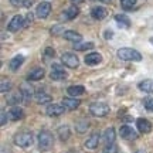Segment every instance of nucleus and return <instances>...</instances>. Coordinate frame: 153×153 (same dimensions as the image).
Masks as SVG:
<instances>
[{
    "instance_id": "nucleus-36",
    "label": "nucleus",
    "mask_w": 153,
    "mask_h": 153,
    "mask_svg": "<svg viewBox=\"0 0 153 153\" xmlns=\"http://www.w3.org/2000/svg\"><path fill=\"white\" fill-rule=\"evenodd\" d=\"M31 23H33V13H28L27 16L24 17V28L28 27Z\"/></svg>"
},
{
    "instance_id": "nucleus-18",
    "label": "nucleus",
    "mask_w": 153,
    "mask_h": 153,
    "mask_svg": "<svg viewBox=\"0 0 153 153\" xmlns=\"http://www.w3.org/2000/svg\"><path fill=\"white\" fill-rule=\"evenodd\" d=\"M115 22L120 28H129L131 27V20L126 14H116L115 16Z\"/></svg>"
},
{
    "instance_id": "nucleus-41",
    "label": "nucleus",
    "mask_w": 153,
    "mask_h": 153,
    "mask_svg": "<svg viewBox=\"0 0 153 153\" xmlns=\"http://www.w3.org/2000/svg\"><path fill=\"white\" fill-rule=\"evenodd\" d=\"M112 34H114L112 31H105V38H111L112 37Z\"/></svg>"
},
{
    "instance_id": "nucleus-21",
    "label": "nucleus",
    "mask_w": 153,
    "mask_h": 153,
    "mask_svg": "<svg viewBox=\"0 0 153 153\" xmlns=\"http://www.w3.org/2000/svg\"><path fill=\"white\" fill-rule=\"evenodd\" d=\"M23 62H24V57H23V55H16V57H13L10 60L9 68H10L11 71H17V70L23 65Z\"/></svg>"
},
{
    "instance_id": "nucleus-29",
    "label": "nucleus",
    "mask_w": 153,
    "mask_h": 153,
    "mask_svg": "<svg viewBox=\"0 0 153 153\" xmlns=\"http://www.w3.org/2000/svg\"><path fill=\"white\" fill-rule=\"evenodd\" d=\"M88 126H89V123H88L87 120H79V122L75 123V131L78 133H84V132H87Z\"/></svg>"
},
{
    "instance_id": "nucleus-25",
    "label": "nucleus",
    "mask_w": 153,
    "mask_h": 153,
    "mask_svg": "<svg viewBox=\"0 0 153 153\" xmlns=\"http://www.w3.org/2000/svg\"><path fill=\"white\" fill-rule=\"evenodd\" d=\"M23 109L20 106H13L10 111H9V116H10L11 120H20L23 118Z\"/></svg>"
},
{
    "instance_id": "nucleus-16",
    "label": "nucleus",
    "mask_w": 153,
    "mask_h": 153,
    "mask_svg": "<svg viewBox=\"0 0 153 153\" xmlns=\"http://www.w3.org/2000/svg\"><path fill=\"white\" fill-rule=\"evenodd\" d=\"M44 75H45L44 68H36V70L28 72L27 79L28 81H40V79H43L44 78Z\"/></svg>"
},
{
    "instance_id": "nucleus-1",
    "label": "nucleus",
    "mask_w": 153,
    "mask_h": 153,
    "mask_svg": "<svg viewBox=\"0 0 153 153\" xmlns=\"http://www.w3.org/2000/svg\"><path fill=\"white\" fill-rule=\"evenodd\" d=\"M37 142H38L40 150H44V152H45V150H50V149L53 148L54 137H53V135H51L48 131H41L37 136Z\"/></svg>"
},
{
    "instance_id": "nucleus-33",
    "label": "nucleus",
    "mask_w": 153,
    "mask_h": 153,
    "mask_svg": "<svg viewBox=\"0 0 153 153\" xmlns=\"http://www.w3.org/2000/svg\"><path fill=\"white\" fill-rule=\"evenodd\" d=\"M11 89V82L10 81H6V79H1V88H0V91L4 94L7 91H10Z\"/></svg>"
},
{
    "instance_id": "nucleus-3",
    "label": "nucleus",
    "mask_w": 153,
    "mask_h": 153,
    "mask_svg": "<svg viewBox=\"0 0 153 153\" xmlns=\"http://www.w3.org/2000/svg\"><path fill=\"white\" fill-rule=\"evenodd\" d=\"M13 140H14V143H16L17 146H20V148H28V146H31L33 145V133L31 132H19V133H16L14 135V137H13Z\"/></svg>"
},
{
    "instance_id": "nucleus-31",
    "label": "nucleus",
    "mask_w": 153,
    "mask_h": 153,
    "mask_svg": "<svg viewBox=\"0 0 153 153\" xmlns=\"http://www.w3.org/2000/svg\"><path fill=\"white\" fill-rule=\"evenodd\" d=\"M74 48L76 51H85V50H91L94 48V43H76L74 45Z\"/></svg>"
},
{
    "instance_id": "nucleus-7",
    "label": "nucleus",
    "mask_w": 153,
    "mask_h": 153,
    "mask_svg": "<svg viewBox=\"0 0 153 153\" xmlns=\"http://www.w3.org/2000/svg\"><path fill=\"white\" fill-rule=\"evenodd\" d=\"M61 62L65 67H68V68H76L78 64H79V60H78V57L75 54L65 53V54H62V57H61Z\"/></svg>"
},
{
    "instance_id": "nucleus-24",
    "label": "nucleus",
    "mask_w": 153,
    "mask_h": 153,
    "mask_svg": "<svg viewBox=\"0 0 153 153\" xmlns=\"http://www.w3.org/2000/svg\"><path fill=\"white\" fill-rule=\"evenodd\" d=\"M62 105L65 106L67 109L74 111L81 105V101H79V99H75V98H65V99H62Z\"/></svg>"
},
{
    "instance_id": "nucleus-40",
    "label": "nucleus",
    "mask_w": 153,
    "mask_h": 153,
    "mask_svg": "<svg viewBox=\"0 0 153 153\" xmlns=\"http://www.w3.org/2000/svg\"><path fill=\"white\" fill-rule=\"evenodd\" d=\"M10 3L14 7H19V6H23V0H10Z\"/></svg>"
},
{
    "instance_id": "nucleus-44",
    "label": "nucleus",
    "mask_w": 153,
    "mask_h": 153,
    "mask_svg": "<svg viewBox=\"0 0 153 153\" xmlns=\"http://www.w3.org/2000/svg\"><path fill=\"white\" fill-rule=\"evenodd\" d=\"M135 153H145L143 150H137V152H135Z\"/></svg>"
},
{
    "instance_id": "nucleus-35",
    "label": "nucleus",
    "mask_w": 153,
    "mask_h": 153,
    "mask_svg": "<svg viewBox=\"0 0 153 153\" xmlns=\"http://www.w3.org/2000/svg\"><path fill=\"white\" fill-rule=\"evenodd\" d=\"M143 105L149 112H153V98H146L143 101Z\"/></svg>"
},
{
    "instance_id": "nucleus-26",
    "label": "nucleus",
    "mask_w": 153,
    "mask_h": 153,
    "mask_svg": "<svg viewBox=\"0 0 153 153\" xmlns=\"http://www.w3.org/2000/svg\"><path fill=\"white\" fill-rule=\"evenodd\" d=\"M22 101H23L22 92H16L7 98V105H10V106H19V104H20Z\"/></svg>"
},
{
    "instance_id": "nucleus-42",
    "label": "nucleus",
    "mask_w": 153,
    "mask_h": 153,
    "mask_svg": "<svg viewBox=\"0 0 153 153\" xmlns=\"http://www.w3.org/2000/svg\"><path fill=\"white\" fill-rule=\"evenodd\" d=\"M82 1H84V0H71V3H74V4H79Z\"/></svg>"
},
{
    "instance_id": "nucleus-17",
    "label": "nucleus",
    "mask_w": 153,
    "mask_h": 153,
    "mask_svg": "<svg viewBox=\"0 0 153 153\" xmlns=\"http://www.w3.org/2000/svg\"><path fill=\"white\" fill-rule=\"evenodd\" d=\"M62 37L68 40V41H72V43H81L82 41V36L79 33H76V31H72V30H67L65 33L62 34Z\"/></svg>"
},
{
    "instance_id": "nucleus-23",
    "label": "nucleus",
    "mask_w": 153,
    "mask_h": 153,
    "mask_svg": "<svg viewBox=\"0 0 153 153\" xmlns=\"http://www.w3.org/2000/svg\"><path fill=\"white\" fill-rule=\"evenodd\" d=\"M115 137H116V133H115V129H114V128H108V129H105V131H104L102 140H104L106 145L114 143L115 142Z\"/></svg>"
},
{
    "instance_id": "nucleus-8",
    "label": "nucleus",
    "mask_w": 153,
    "mask_h": 153,
    "mask_svg": "<svg viewBox=\"0 0 153 153\" xmlns=\"http://www.w3.org/2000/svg\"><path fill=\"white\" fill-rule=\"evenodd\" d=\"M119 135H120V137H123L126 140H133V139L137 137V133L135 132V129H133L132 126H128V125L120 126Z\"/></svg>"
},
{
    "instance_id": "nucleus-28",
    "label": "nucleus",
    "mask_w": 153,
    "mask_h": 153,
    "mask_svg": "<svg viewBox=\"0 0 153 153\" xmlns=\"http://www.w3.org/2000/svg\"><path fill=\"white\" fill-rule=\"evenodd\" d=\"M139 89L143 91V92H152L153 91V81L152 79H145V81L139 82Z\"/></svg>"
},
{
    "instance_id": "nucleus-6",
    "label": "nucleus",
    "mask_w": 153,
    "mask_h": 153,
    "mask_svg": "<svg viewBox=\"0 0 153 153\" xmlns=\"http://www.w3.org/2000/svg\"><path fill=\"white\" fill-rule=\"evenodd\" d=\"M22 27H24V17L20 16V14H16V16L10 20V23L7 24V30H9L10 33H16V31H19Z\"/></svg>"
},
{
    "instance_id": "nucleus-22",
    "label": "nucleus",
    "mask_w": 153,
    "mask_h": 153,
    "mask_svg": "<svg viewBox=\"0 0 153 153\" xmlns=\"http://www.w3.org/2000/svg\"><path fill=\"white\" fill-rule=\"evenodd\" d=\"M57 133H58V137H60L61 142H65V140H68L70 136H71V129L67 125L60 126V128L57 129Z\"/></svg>"
},
{
    "instance_id": "nucleus-27",
    "label": "nucleus",
    "mask_w": 153,
    "mask_h": 153,
    "mask_svg": "<svg viewBox=\"0 0 153 153\" xmlns=\"http://www.w3.org/2000/svg\"><path fill=\"white\" fill-rule=\"evenodd\" d=\"M67 92H68V95H71V97H79V95H82V94L85 92V88L82 87V85H72V87H68Z\"/></svg>"
},
{
    "instance_id": "nucleus-10",
    "label": "nucleus",
    "mask_w": 153,
    "mask_h": 153,
    "mask_svg": "<svg viewBox=\"0 0 153 153\" xmlns=\"http://www.w3.org/2000/svg\"><path fill=\"white\" fill-rule=\"evenodd\" d=\"M78 14H79V9L76 6H71V7L65 9V10L61 13V19L64 22H70V20H74Z\"/></svg>"
},
{
    "instance_id": "nucleus-12",
    "label": "nucleus",
    "mask_w": 153,
    "mask_h": 153,
    "mask_svg": "<svg viewBox=\"0 0 153 153\" xmlns=\"http://www.w3.org/2000/svg\"><path fill=\"white\" fill-rule=\"evenodd\" d=\"M20 92L23 95V101L24 102H30V99L34 98V89L31 85H28V84H23L22 87H20Z\"/></svg>"
},
{
    "instance_id": "nucleus-19",
    "label": "nucleus",
    "mask_w": 153,
    "mask_h": 153,
    "mask_svg": "<svg viewBox=\"0 0 153 153\" xmlns=\"http://www.w3.org/2000/svg\"><path fill=\"white\" fill-rule=\"evenodd\" d=\"M34 98H36V101H37V104H48V102H51V95L50 94H47L45 91H38V92H36V95H34Z\"/></svg>"
},
{
    "instance_id": "nucleus-5",
    "label": "nucleus",
    "mask_w": 153,
    "mask_h": 153,
    "mask_svg": "<svg viewBox=\"0 0 153 153\" xmlns=\"http://www.w3.org/2000/svg\"><path fill=\"white\" fill-rule=\"evenodd\" d=\"M67 71L64 70V67L61 64H53L51 67V72H50V78L54 79V81H61V79H65L67 78Z\"/></svg>"
},
{
    "instance_id": "nucleus-11",
    "label": "nucleus",
    "mask_w": 153,
    "mask_h": 153,
    "mask_svg": "<svg viewBox=\"0 0 153 153\" xmlns=\"http://www.w3.org/2000/svg\"><path fill=\"white\" fill-rule=\"evenodd\" d=\"M67 108L62 104H51L47 106V115L48 116H60L64 114Z\"/></svg>"
},
{
    "instance_id": "nucleus-45",
    "label": "nucleus",
    "mask_w": 153,
    "mask_h": 153,
    "mask_svg": "<svg viewBox=\"0 0 153 153\" xmlns=\"http://www.w3.org/2000/svg\"><path fill=\"white\" fill-rule=\"evenodd\" d=\"M149 41H150V43H152V44H153V37H152V38H150V40H149Z\"/></svg>"
},
{
    "instance_id": "nucleus-30",
    "label": "nucleus",
    "mask_w": 153,
    "mask_h": 153,
    "mask_svg": "<svg viewBox=\"0 0 153 153\" xmlns=\"http://www.w3.org/2000/svg\"><path fill=\"white\" fill-rule=\"evenodd\" d=\"M119 1L123 10H132L136 4V0H119Z\"/></svg>"
},
{
    "instance_id": "nucleus-20",
    "label": "nucleus",
    "mask_w": 153,
    "mask_h": 153,
    "mask_svg": "<svg viewBox=\"0 0 153 153\" xmlns=\"http://www.w3.org/2000/svg\"><path fill=\"white\" fill-rule=\"evenodd\" d=\"M98 143H99V135L98 133H92V135L85 140L84 146H85L87 149H89V150H92V149H95L97 146H98Z\"/></svg>"
},
{
    "instance_id": "nucleus-2",
    "label": "nucleus",
    "mask_w": 153,
    "mask_h": 153,
    "mask_svg": "<svg viewBox=\"0 0 153 153\" xmlns=\"http://www.w3.org/2000/svg\"><path fill=\"white\" fill-rule=\"evenodd\" d=\"M118 57L123 61H140L142 60V54L135 48H129V47H123V48L118 50Z\"/></svg>"
},
{
    "instance_id": "nucleus-38",
    "label": "nucleus",
    "mask_w": 153,
    "mask_h": 153,
    "mask_svg": "<svg viewBox=\"0 0 153 153\" xmlns=\"http://www.w3.org/2000/svg\"><path fill=\"white\" fill-rule=\"evenodd\" d=\"M44 53H45V55H47V57H54V55H55V51L51 48V47H47Z\"/></svg>"
},
{
    "instance_id": "nucleus-37",
    "label": "nucleus",
    "mask_w": 153,
    "mask_h": 153,
    "mask_svg": "<svg viewBox=\"0 0 153 153\" xmlns=\"http://www.w3.org/2000/svg\"><path fill=\"white\" fill-rule=\"evenodd\" d=\"M9 118H10V116H9V114H7L4 109H1V120H0L1 126L6 125V122H7V119H9Z\"/></svg>"
},
{
    "instance_id": "nucleus-14",
    "label": "nucleus",
    "mask_w": 153,
    "mask_h": 153,
    "mask_svg": "<svg viewBox=\"0 0 153 153\" xmlns=\"http://www.w3.org/2000/svg\"><path fill=\"white\" fill-rule=\"evenodd\" d=\"M106 14H108V11L102 6H95V7L91 9V17L95 19V20H104Z\"/></svg>"
},
{
    "instance_id": "nucleus-43",
    "label": "nucleus",
    "mask_w": 153,
    "mask_h": 153,
    "mask_svg": "<svg viewBox=\"0 0 153 153\" xmlns=\"http://www.w3.org/2000/svg\"><path fill=\"white\" fill-rule=\"evenodd\" d=\"M95 1H102V3H111V0H95Z\"/></svg>"
},
{
    "instance_id": "nucleus-13",
    "label": "nucleus",
    "mask_w": 153,
    "mask_h": 153,
    "mask_svg": "<svg viewBox=\"0 0 153 153\" xmlns=\"http://www.w3.org/2000/svg\"><path fill=\"white\" fill-rule=\"evenodd\" d=\"M84 61H85V64L87 65H98L99 62L102 61V55L99 54V53H89V54L85 55V58H84Z\"/></svg>"
},
{
    "instance_id": "nucleus-4",
    "label": "nucleus",
    "mask_w": 153,
    "mask_h": 153,
    "mask_svg": "<svg viewBox=\"0 0 153 153\" xmlns=\"http://www.w3.org/2000/svg\"><path fill=\"white\" fill-rule=\"evenodd\" d=\"M89 112L97 118H102L109 114V106L104 102H92L89 105Z\"/></svg>"
},
{
    "instance_id": "nucleus-39",
    "label": "nucleus",
    "mask_w": 153,
    "mask_h": 153,
    "mask_svg": "<svg viewBox=\"0 0 153 153\" xmlns=\"http://www.w3.org/2000/svg\"><path fill=\"white\" fill-rule=\"evenodd\" d=\"M34 3V0H23V7H31Z\"/></svg>"
},
{
    "instance_id": "nucleus-15",
    "label": "nucleus",
    "mask_w": 153,
    "mask_h": 153,
    "mask_svg": "<svg viewBox=\"0 0 153 153\" xmlns=\"http://www.w3.org/2000/svg\"><path fill=\"white\" fill-rule=\"evenodd\" d=\"M136 126H137V131L142 132V133H149L152 131V123L148 119H145V118H139L136 120Z\"/></svg>"
},
{
    "instance_id": "nucleus-9",
    "label": "nucleus",
    "mask_w": 153,
    "mask_h": 153,
    "mask_svg": "<svg viewBox=\"0 0 153 153\" xmlns=\"http://www.w3.org/2000/svg\"><path fill=\"white\" fill-rule=\"evenodd\" d=\"M50 13H51V4H50L48 1H41L37 6L36 14H37L38 19H47Z\"/></svg>"
},
{
    "instance_id": "nucleus-46",
    "label": "nucleus",
    "mask_w": 153,
    "mask_h": 153,
    "mask_svg": "<svg viewBox=\"0 0 153 153\" xmlns=\"http://www.w3.org/2000/svg\"><path fill=\"white\" fill-rule=\"evenodd\" d=\"M68 153H78V152H68Z\"/></svg>"
},
{
    "instance_id": "nucleus-32",
    "label": "nucleus",
    "mask_w": 153,
    "mask_h": 153,
    "mask_svg": "<svg viewBox=\"0 0 153 153\" xmlns=\"http://www.w3.org/2000/svg\"><path fill=\"white\" fill-rule=\"evenodd\" d=\"M102 153H118V146L115 143H109V145H106L104 148Z\"/></svg>"
},
{
    "instance_id": "nucleus-34",
    "label": "nucleus",
    "mask_w": 153,
    "mask_h": 153,
    "mask_svg": "<svg viewBox=\"0 0 153 153\" xmlns=\"http://www.w3.org/2000/svg\"><path fill=\"white\" fill-rule=\"evenodd\" d=\"M64 28H62V26H60V24H57V26H54V27L51 28V34L53 36H58V34H64L65 31H62Z\"/></svg>"
}]
</instances>
